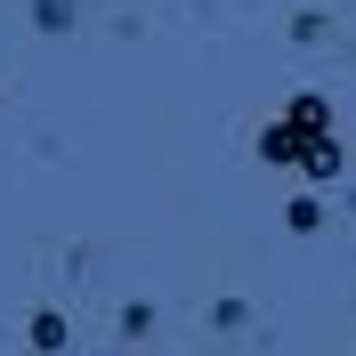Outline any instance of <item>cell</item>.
I'll use <instances>...</instances> for the list:
<instances>
[]
</instances>
